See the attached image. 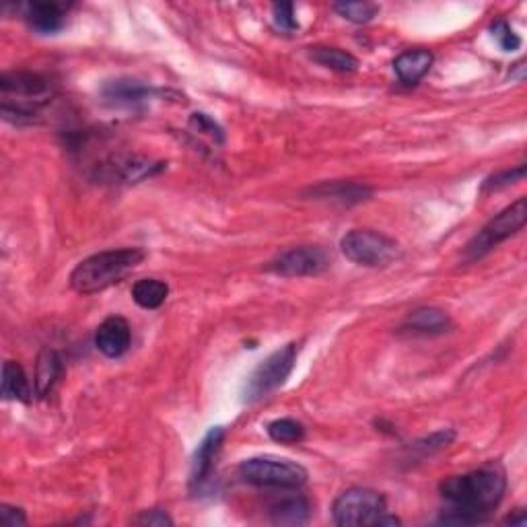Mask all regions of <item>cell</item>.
Returning a JSON list of instances; mask_svg holds the SVG:
<instances>
[{"label": "cell", "instance_id": "1", "mask_svg": "<svg viewBox=\"0 0 527 527\" xmlns=\"http://www.w3.org/2000/svg\"><path fill=\"white\" fill-rule=\"evenodd\" d=\"M507 490L505 470L488 463L462 476H452L441 484V495L449 503L441 522L454 525L482 523L503 501Z\"/></svg>", "mask_w": 527, "mask_h": 527}, {"label": "cell", "instance_id": "2", "mask_svg": "<svg viewBox=\"0 0 527 527\" xmlns=\"http://www.w3.org/2000/svg\"><path fill=\"white\" fill-rule=\"evenodd\" d=\"M144 260V252L136 247L124 249H108L82 260L71 274V287L81 295H93L99 290H106L112 284L134 270Z\"/></svg>", "mask_w": 527, "mask_h": 527}, {"label": "cell", "instance_id": "3", "mask_svg": "<svg viewBox=\"0 0 527 527\" xmlns=\"http://www.w3.org/2000/svg\"><path fill=\"white\" fill-rule=\"evenodd\" d=\"M4 120L31 122L54 97L52 82L38 73H6L0 79Z\"/></svg>", "mask_w": 527, "mask_h": 527}, {"label": "cell", "instance_id": "4", "mask_svg": "<svg viewBox=\"0 0 527 527\" xmlns=\"http://www.w3.org/2000/svg\"><path fill=\"white\" fill-rule=\"evenodd\" d=\"M239 474L247 484L262 488H282L293 490L307 482V470L297 462L282 460V457H249L241 462Z\"/></svg>", "mask_w": 527, "mask_h": 527}, {"label": "cell", "instance_id": "5", "mask_svg": "<svg viewBox=\"0 0 527 527\" xmlns=\"http://www.w3.org/2000/svg\"><path fill=\"white\" fill-rule=\"evenodd\" d=\"M340 247L350 262L369 268L387 266L400 254V247L393 239L373 231V229H355V231L346 233L340 241Z\"/></svg>", "mask_w": 527, "mask_h": 527}, {"label": "cell", "instance_id": "6", "mask_svg": "<svg viewBox=\"0 0 527 527\" xmlns=\"http://www.w3.org/2000/svg\"><path fill=\"white\" fill-rule=\"evenodd\" d=\"M334 522L342 527L377 525L387 513L385 497L371 488H349L334 501Z\"/></svg>", "mask_w": 527, "mask_h": 527}, {"label": "cell", "instance_id": "7", "mask_svg": "<svg viewBox=\"0 0 527 527\" xmlns=\"http://www.w3.org/2000/svg\"><path fill=\"white\" fill-rule=\"evenodd\" d=\"M527 220V200L519 198L517 203L505 208L503 212H498L495 219L488 220L482 227V231L470 241L466 247L468 260H478L484 254H488L492 247H497L501 241L513 238V235L522 231Z\"/></svg>", "mask_w": 527, "mask_h": 527}, {"label": "cell", "instance_id": "8", "mask_svg": "<svg viewBox=\"0 0 527 527\" xmlns=\"http://www.w3.org/2000/svg\"><path fill=\"white\" fill-rule=\"evenodd\" d=\"M297 360V346L287 344L276 350L266 360H262L258 369L252 373L246 385V402H258L270 392L279 390L293 371Z\"/></svg>", "mask_w": 527, "mask_h": 527}, {"label": "cell", "instance_id": "9", "mask_svg": "<svg viewBox=\"0 0 527 527\" xmlns=\"http://www.w3.org/2000/svg\"><path fill=\"white\" fill-rule=\"evenodd\" d=\"M328 268L330 255L325 254V249L315 246L295 247L270 264L272 272L287 276V279H295V276H317L325 272Z\"/></svg>", "mask_w": 527, "mask_h": 527}, {"label": "cell", "instance_id": "10", "mask_svg": "<svg viewBox=\"0 0 527 527\" xmlns=\"http://www.w3.org/2000/svg\"><path fill=\"white\" fill-rule=\"evenodd\" d=\"M132 332L130 324L120 315H112L103 320L95 334V346L108 359H117L130 349Z\"/></svg>", "mask_w": 527, "mask_h": 527}, {"label": "cell", "instance_id": "11", "mask_svg": "<svg viewBox=\"0 0 527 527\" xmlns=\"http://www.w3.org/2000/svg\"><path fill=\"white\" fill-rule=\"evenodd\" d=\"M103 101L112 108H138L152 95V89L143 85L141 81L132 79H116L109 81L101 89Z\"/></svg>", "mask_w": 527, "mask_h": 527}, {"label": "cell", "instance_id": "12", "mask_svg": "<svg viewBox=\"0 0 527 527\" xmlns=\"http://www.w3.org/2000/svg\"><path fill=\"white\" fill-rule=\"evenodd\" d=\"M25 21L31 30L44 36L58 33L66 25V6L60 3H30L25 6Z\"/></svg>", "mask_w": 527, "mask_h": 527}, {"label": "cell", "instance_id": "13", "mask_svg": "<svg viewBox=\"0 0 527 527\" xmlns=\"http://www.w3.org/2000/svg\"><path fill=\"white\" fill-rule=\"evenodd\" d=\"M225 431L220 427H214L211 431L206 433V436L200 443L196 454H194L192 460V487L194 484H200L206 480V476L211 474V470L214 466V460H217V454L220 449V443H223Z\"/></svg>", "mask_w": 527, "mask_h": 527}, {"label": "cell", "instance_id": "14", "mask_svg": "<svg viewBox=\"0 0 527 527\" xmlns=\"http://www.w3.org/2000/svg\"><path fill=\"white\" fill-rule=\"evenodd\" d=\"M433 66V54L428 50H408L393 60V71L404 85H416Z\"/></svg>", "mask_w": 527, "mask_h": 527}, {"label": "cell", "instance_id": "15", "mask_svg": "<svg viewBox=\"0 0 527 527\" xmlns=\"http://www.w3.org/2000/svg\"><path fill=\"white\" fill-rule=\"evenodd\" d=\"M311 196L317 200H328V203H338V204H357L363 203L371 196V190L365 188L360 184L352 182H336V184H322L317 186L315 190H311Z\"/></svg>", "mask_w": 527, "mask_h": 527}, {"label": "cell", "instance_id": "16", "mask_svg": "<svg viewBox=\"0 0 527 527\" xmlns=\"http://www.w3.org/2000/svg\"><path fill=\"white\" fill-rule=\"evenodd\" d=\"M309 503L303 497H284L270 507V519L276 525H303L309 522Z\"/></svg>", "mask_w": 527, "mask_h": 527}, {"label": "cell", "instance_id": "17", "mask_svg": "<svg viewBox=\"0 0 527 527\" xmlns=\"http://www.w3.org/2000/svg\"><path fill=\"white\" fill-rule=\"evenodd\" d=\"M62 371H65V367H62V359L58 352H41L36 365V393L39 398H46V395L54 390V385H56L58 379L62 377Z\"/></svg>", "mask_w": 527, "mask_h": 527}, {"label": "cell", "instance_id": "18", "mask_svg": "<svg viewBox=\"0 0 527 527\" xmlns=\"http://www.w3.org/2000/svg\"><path fill=\"white\" fill-rule=\"evenodd\" d=\"M406 325L420 334H443L452 325V320L443 309L420 307L408 315Z\"/></svg>", "mask_w": 527, "mask_h": 527}, {"label": "cell", "instance_id": "19", "mask_svg": "<svg viewBox=\"0 0 527 527\" xmlns=\"http://www.w3.org/2000/svg\"><path fill=\"white\" fill-rule=\"evenodd\" d=\"M169 287L168 282L159 279H141L132 287V299L143 309H159L168 301Z\"/></svg>", "mask_w": 527, "mask_h": 527}, {"label": "cell", "instance_id": "20", "mask_svg": "<svg viewBox=\"0 0 527 527\" xmlns=\"http://www.w3.org/2000/svg\"><path fill=\"white\" fill-rule=\"evenodd\" d=\"M3 395L4 400L19 402H30L31 398L30 381H27L23 367L15 360H6L3 367Z\"/></svg>", "mask_w": 527, "mask_h": 527}, {"label": "cell", "instance_id": "21", "mask_svg": "<svg viewBox=\"0 0 527 527\" xmlns=\"http://www.w3.org/2000/svg\"><path fill=\"white\" fill-rule=\"evenodd\" d=\"M309 56L317 65L332 68L336 73H352L359 66V60L352 54L340 50V48H311Z\"/></svg>", "mask_w": 527, "mask_h": 527}, {"label": "cell", "instance_id": "22", "mask_svg": "<svg viewBox=\"0 0 527 527\" xmlns=\"http://www.w3.org/2000/svg\"><path fill=\"white\" fill-rule=\"evenodd\" d=\"M270 439L276 443H299L305 436V428L301 422L293 419H281L268 425Z\"/></svg>", "mask_w": 527, "mask_h": 527}, {"label": "cell", "instance_id": "23", "mask_svg": "<svg viewBox=\"0 0 527 527\" xmlns=\"http://www.w3.org/2000/svg\"><path fill=\"white\" fill-rule=\"evenodd\" d=\"M334 11L352 23H369L377 15L379 6L373 3H338L334 4Z\"/></svg>", "mask_w": 527, "mask_h": 527}, {"label": "cell", "instance_id": "24", "mask_svg": "<svg viewBox=\"0 0 527 527\" xmlns=\"http://www.w3.org/2000/svg\"><path fill=\"white\" fill-rule=\"evenodd\" d=\"M190 128L196 132V134H203V136H208L211 141L214 143H223L225 141V134L223 130H220V126L217 122L212 120V117H208L206 114L198 112V114H192L190 117Z\"/></svg>", "mask_w": 527, "mask_h": 527}, {"label": "cell", "instance_id": "25", "mask_svg": "<svg viewBox=\"0 0 527 527\" xmlns=\"http://www.w3.org/2000/svg\"><path fill=\"white\" fill-rule=\"evenodd\" d=\"M490 31H492V38L498 41V46H501L505 52H513L522 46V38H519L517 33L511 30V25L507 23V21H503V19L495 21V23L490 25Z\"/></svg>", "mask_w": 527, "mask_h": 527}, {"label": "cell", "instance_id": "26", "mask_svg": "<svg viewBox=\"0 0 527 527\" xmlns=\"http://www.w3.org/2000/svg\"><path fill=\"white\" fill-rule=\"evenodd\" d=\"M523 176H525V165H519L517 169H513V171L509 169V171L497 173V176L488 177L487 182H484L482 190L484 192H488V190H501V188H505V186H511V184H515V182H522Z\"/></svg>", "mask_w": 527, "mask_h": 527}, {"label": "cell", "instance_id": "27", "mask_svg": "<svg viewBox=\"0 0 527 527\" xmlns=\"http://www.w3.org/2000/svg\"><path fill=\"white\" fill-rule=\"evenodd\" d=\"M272 15H274V23L279 30L282 31H295L299 30V23L295 19V6L290 3H281L272 6Z\"/></svg>", "mask_w": 527, "mask_h": 527}, {"label": "cell", "instance_id": "28", "mask_svg": "<svg viewBox=\"0 0 527 527\" xmlns=\"http://www.w3.org/2000/svg\"><path fill=\"white\" fill-rule=\"evenodd\" d=\"M136 525H171V517L168 513L161 509H151V511H143L141 515L134 519Z\"/></svg>", "mask_w": 527, "mask_h": 527}, {"label": "cell", "instance_id": "29", "mask_svg": "<svg viewBox=\"0 0 527 527\" xmlns=\"http://www.w3.org/2000/svg\"><path fill=\"white\" fill-rule=\"evenodd\" d=\"M0 523L6 525V527H19V525L27 523V517L21 509L3 505V507H0Z\"/></svg>", "mask_w": 527, "mask_h": 527}, {"label": "cell", "instance_id": "30", "mask_svg": "<svg viewBox=\"0 0 527 527\" xmlns=\"http://www.w3.org/2000/svg\"><path fill=\"white\" fill-rule=\"evenodd\" d=\"M505 523H511V525H525V523H527L525 513H523V511H519V515H515V517H507V519H505Z\"/></svg>", "mask_w": 527, "mask_h": 527}]
</instances>
